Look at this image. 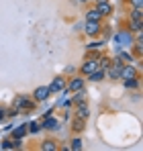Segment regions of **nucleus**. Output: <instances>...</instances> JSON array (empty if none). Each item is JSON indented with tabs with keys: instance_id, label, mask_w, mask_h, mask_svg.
Wrapping results in <instances>:
<instances>
[{
	"instance_id": "obj_1",
	"label": "nucleus",
	"mask_w": 143,
	"mask_h": 151,
	"mask_svg": "<svg viewBox=\"0 0 143 151\" xmlns=\"http://www.w3.org/2000/svg\"><path fill=\"white\" fill-rule=\"evenodd\" d=\"M115 43H117L119 47H131V45H133V37H131L129 31H121V33L115 35Z\"/></svg>"
},
{
	"instance_id": "obj_2",
	"label": "nucleus",
	"mask_w": 143,
	"mask_h": 151,
	"mask_svg": "<svg viewBox=\"0 0 143 151\" xmlns=\"http://www.w3.org/2000/svg\"><path fill=\"white\" fill-rule=\"evenodd\" d=\"M49 92L53 94V92H61V90H66V80L64 78H53V82H51V86H47Z\"/></svg>"
},
{
	"instance_id": "obj_3",
	"label": "nucleus",
	"mask_w": 143,
	"mask_h": 151,
	"mask_svg": "<svg viewBox=\"0 0 143 151\" xmlns=\"http://www.w3.org/2000/svg\"><path fill=\"white\" fill-rule=\"evenodd\" d=\"M49 88L47 86H39L37 90H35V100H39V102H43V100H47L49 98Z\"/></svg>"
},
{
	"instance_id": "obj_4",
	"label": "nucleus",
	"mask_w": 143,
	"mask_h": 151,
	"mask_svg": "<svg viewBox=\"0 0 143 151\" xmlns=\"http://www.w3.org/2000/svg\"><path fill=\"white\" fill-rule=\"evenodd\" d=\"M96 10H98L102 17H106V14H110V12H113V6H110L106 0H98V8H96Z\"/></svg>"
},
{
	"instance_id": "obj_5",
	"label": "nucleus",
	"mask_w": 143,
	"mask_h": 151,
	"mask_svg": "<svg viewBox=\"0 0 143 151\" xmlns=\"http://www.w3.org/2000/svg\"><path fill=\"white\" fill-rule=\"evenodd\" d=\"M121 68H123V63H121V59H115V65L113 68H108V78H121Z\"/></svg>"
},
{
	"instance_id": "obj_6",
	"label": "nucleus",
	"mask_w": 143,
	"mask_h": 151,
	"mask_svg": "<svg viewBox=\"0 0 143 151\" xmlns=\"http://www.w3.org/2000/svg\"><path fill=\"white\" fill-rule=\"evenodd\" d=\"M94 70H98V61H94V59H88V61L82 65V72H84V74H92Z\"/></svg>"
},
{
	"instance_id": "obj_7",
	"label": "nucleus",
	"mask_w": 143,
	"mask_h": 151,
	"mask_svg": "<svg viewBox=\"0 0 143 151\" xmlns=\"http://www.w3.org/2000/svg\"><path fill=\"white\" fill-rule=\"evenodd\" d=\"M135 68H131V65H123L121 68V78H125V80H129V78H135Z\"/></svg>"
},
{
	"instance_id": "obj_8",
	"label": "nucleus",
	"mask_w": 143,
	"mask_h": 151,
	"mask_svg": "<svg viewBox=\"0 0 143 151\" xmlns=\"http://www.w3.org/2000/svg\"><path fill=\"white\" fill-rule=\"evenodd\" d=\"M82 88H84V80H82V78H74V80L70 82L72 92H78V90H82Z\"/></svg>"
},
{
	"instance_id": "obj_9",
	"label": "nucleus",
	"mask_w": 143,
	"mask_h": 151,
	"mask_svg": "<svg viewBox=\"0 0 143 151\" xmlns=\"http://www.w3.org/2000/svg\"><path fill=\"white\" fill-rule=\"evenodd\" d=\"M98 31H100V25H98L96 21H88V23H86V33H88V35H96Z\"/></svg>"
},
{
	"instance_id": "obj_10",
	"label": "nucleus",
	"mask_w": 143,
	"mask_h": 151,
	"mask_svg": "<svg viewBox=\"0 0 143 151\" xmlns=\"http://www.w3.org/2000/svg\"><path fill=\"white\" fill-rule=\"evenodd\" d=\"M57 125H59V123H57L53 116H47V114H45V123H43V127H45V129H49V131H55V129H57Z\"/></svg>"
},
{
	"instance_id": "obj_11",
	"label": "nucleus",
	"mask_w": 143,
	"mask_h": 151,
	"mask_svg": "<svg viewBox=\"0 0 143 151\" xmlns=\"http://www.w3.org/2000/svg\"><path fill=\"white\" fill-rule=\"evenodd\" d=\"M100 17H102V14H100L96 8H92V10H88V12H86V21H96V23H98V21H100Z\"/></svg>"
},
{
	"instance_id": "obj_12",
	"label": "nucleus",
	"mask_w": 143,
	"mask_h": 151,
	"mask_svg": "<svg viewBox=\"0 0 143 151\" xmlns=\"http://www.w3.org/2000/svg\"><path fill=\"white\" fill-rule=\"evenodd\" d=\"M90 80H92V82H100V80H104V72H102L100 68H98V70H94V72L90 74Z\"/></svg>"
},
{
	"instance_id": "obj_13",
	"label": "nucleus",
	"mask_w": 143,
	"mask_h": 151,
	"mask_svg": "<svg viewBox=\"0 0 143 151\" xmlns=\"http://www.w3.org/2000/svg\"><path fill=\"white\" fill-rule=\"evenodd\" d=\"M131 19H133V21H141V19H143V8H133Z\"/></svg>"
},
{
	"instance_id": "obj_14",
	"label": "nucleus",
	"mask_w": 143,
	"mask_h": 151,
	"mask_svg": "<svg viewBox=\"0 0 143 151\" xmlns=\"http://www.w3.org/2000/svg\"><path fill=\"white\" fill-rule=\"evenodd\" d=\"M25 133H27V125L17 127V129H14V137H17V139H23V137H25Z\"/></svg>"
},
{
	"instance_id": "obj_15",
	"label": "nucleus",
	"mask_w": 143,
	"mask_h": 151,
	"mask_svg": "<svg viewBox=\"0 0 143 151\" xmlns=\"http://www.w3.org/2000/svg\"><path fill=\"white\" fill-rule=\"evenodd\" d=\"M70 149H74V151L82 149V139H74V141H72V145H70Z\"/></svg>"
},
{
	"instance_id": "obj_16",
	"label": "nucleus",
	"mask_w": 143,
	"mask_h": 151,
	"mask_svg": "<svg viewBox=\"0 0 143 151\" xmlns=\"http://www.w3.org/2000/svg\"><path fill=\"white\" fill-rule=\"evenodd\" d=\"M137 84H139V82H137L135 78H129V80H125V86H127V88H137Z\"/></svg>"
},
{
	"instance_id": "obj_17",
	"label": "nucleus",
	"mask_w": 143,
	"mask_h": 151,
	"mask_svg": "<svg viewBox=\"0 0 143 151\" xmlns=\"http://www.w3.org/2000/svg\"><path fill=\"white\" fill-rule=\"evenodd\" d=\"M108 65H110V61H108L106 57H102V59H98V68H100V70H104V68H108Z\"/></svg>"
},
{
	"instance_id": "obj_18",
	"label": "nucleus",
	"mask_w": 143,
	"mask_h": 151,
	"mask_svg": "<svg viewBox=\"0 0 143 151\" xmlns=\"http://www.w3.org/2000/svg\"><path fill=\"white\" fill-rule=\"evenodd\" d=\"M80 116H82V119L88 116V108H86V106H80V108H78V119H80Z\"/></svg>"
},
{
	"instance_id": "obj_19",
	"label": "nucleus",
	"mask_w": 143,
	"mask_h": 151,
	"mask_svg": "<svg viewBox=\"0 0 143 151\" xmlns=\"http://www.w3.org/2000/svg\"><path fill=\"white\" fill-rule=\"evenodd\" d=\"M27 131L29 133H39V125L37 123H31V125H27Z\"/></svg>"
},
{
	"instance_id": "obj_20",
	"label": "nucleus",
	"mask_w": 143,
	"mask_h": 151,
	"mask_svg": "<svg viewBox=\"0 0 143 151\" xmlns=\"http://www.w3.org/2000/svg\"><path fill=\"white\" fill-rule=\"evenodd\" d=\"M41 149H45V151H53V149H55V145H53L51 141H45V143L41 145Z\"/></svg>"
},
{
	"instance_id": "obj_21",
	"label": "nucleus",
	"mask_w": 143,
	"mask_h": 151,
	"mask_svg": "<svg viewBox=\"0 0 143 151\" xmlns=\"http://www.w3.org/2000/svg\"><path fill=\"white\" fill-rule=\"evenodd\" d=\"M84 100V92H82V90H78V92H76V96H74V102H82Z\"/></svg>"
},
{
	"instance_id": "obj_22",
	"label": "nucleus",
	"mask_w": 143,
	"mask_h": 151,
	"mask_svg": "<svg viewBox=\"0 0 143 151\" xmlns=\"http://www.w3.org/2000/svg\"><path fill=\"white\" fill-rule=\"evenodd\" d=\"M98 47H102L100 41H92V43H88V49H98Z\"/></svg>"
},
{
	"instance_id": "obj_23",
	"label": "nucleus",
	"mask_w": 143,
	"mask_h": 151,
	"mask_svg": "<svg viewBox=\"0 0 143 151\" xmlns=\"http://www.w3.org/2000/svg\"><path fill=\"white\" fill-rule=\"evenodd\" d=\"M141 21H133V31H137V33H141Z\"/></svg>"
},
{
	"instance_id": "obj_24",
	"label": "nucleus",
	"mask_w": 143,
	"mask_h": 151,
	"mask_svg": "<svg viewBox=\"0 0 143 151\" xmlns=\"http://www.w3.org/2000/svg\"><path fill=\"white\" fill-rule=\"evenodd\" d=\"M119 59H123V61H133L129 53H121V55H119Z\"/></svg>"
},
{
	"instance_id": "obj_25",
	"label": "nucleus",
	"mask_w": 143,
	"mask_h": 151,
	"mask_svg": "<svg viewBox=\"0 0 143 151\" xmlns=\"http://www.w3.org/2000/svg\"><path fill=\"white\" fill-rule=\"evenodd\" d=\"M131 4H133L135 8H143V0H131Z\"/></svg>"
},
{
	"instance_id": "obj_26",
	"label": "nucleus",
	"mask_w": 143,
	"mask_h": 151,
	"mask_svg": "<svg viewBox=\"0 0 143 151\" xmlns=\"http://www.w3.org/2000/svg\"><path fill=\"white\" fill-rule=\"evenodd\" d=\"M2 116H4V112H2V110H0V119H2Z\"/></svg>"
},
{
	"instance_id": "obj_27",
	"label": "nucleus",
	"mask_w": 143,
	"mask_h": 151,
	"mask_svg": "<svg viewBox=\"0 0 143 151\" xmlns=\"http://www.w3.org/2000/svg\"><path fill=\"white\" fill-rule=\"evenodd\" d=\"M78 2H88V0H78Z\"/></svg>"
}]
</instances>
